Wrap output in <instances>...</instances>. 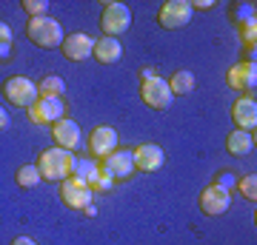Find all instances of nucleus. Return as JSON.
Listing matches in <instances>:
<instances>
[{
    "mask_svg": "<svg viewBox=\"0 0 257 245\" xmlns=\"http://www.w3.org/2000/svg\"><path fill=\"white\" fill-rule=\"evenodd\" d=\"M37 171L43 180H52V182H63L66 177H72V165H74V154L66 151V148H43L37 154Z\"/></svg>",
    "mask_w": 257,
    "mask_h": 245,
    "instance_id": "nucleus-1",
    "label": "nucleus"
},
{
    "mask_svg": "<svg viewBox=\"0 0 257 245\" xmlns=\"http://www.w3.org/2000/svg\"><path fill=\"white\" fill-rule=\"evenodd\" d=\"M26 35L37 49H60V43H63V37H66L63 29H60V23H57L55 18H49V15L29 20Z\"/></svg>",
    "mask_w": 257,
    "mask_h": 245,
    "instance_id": "nucleus-2",
    "label": "nucleus"
},
{
    "mask_svg": "<svg viewBox=\"0 0 257 245\" xmlns=\"http://www.w3.org/2000/svg\"><path fill=\"white\" fill-rule=\"evenodd\" d=\"M128 26H132V12H128V6L120 3V0H109L100 12L103 37H120Z\"/></svg>",
    "mask_w": 257,
    "mask_h": 245,
    "instance_id": "nucleus-3",
    "label": "nucleus"
},
{
    "mask_svg": "<svg viewBox=\"0 0 257 245\" xmlns=\"http://www.w3.org/2000/svg\"><path fill=\"white\" fill-rule=\"evenodd\" d=\"M3 94H6V100L12 106H18V109H32L40 97V91H37V83L18 74V77H9V80L3 83Z\"/></svg>",
    "mask_w": 257,
    "mask_h": 245,
    "instance_id": "nucleus-4",
    "label": "nucleus"
},
{
    "mask_svg": "<svg viewBox=\"0 0 257 245\" xmlns=\"http://www.w3.org/2000/svg\"><path fill=\"white\" fill-rule=\"evenodd\" d=\"M60 200H63L66 208H74V211H86L94 200V191L89 182L77 180V177H66L60 182Z\"/></svg>",
    "mask_w": 257,
    "mask_h": 245,
    "instance_id": "nucleus-5",
    "label": "nucleus"
},
{
    "mask_svg": "<svg viewBox=\"0 0 257 245\" xmlns=\"http://www.w3.org/2000/svg\"><path fill=\"white\" fill-rule=\"evenodd\" d=\"M26 111L35 126H55L57 120L66 117V103L63 97H37V103Z\"/></svg>",
    "mask_w": 257,
    "mask_h": 245,
    "instance_id": "nucleus-6",
    "label": "nucleus"
},
{
    "mask_svg": "<svg viewBox=\"0 0 257 245\" xmlns=\"http://www.w3.org/2000/svg\"><path fill=\"white\" fill-rule=\"evenodd\" d=\"M140 97H143V103L149 109L155 111H166L172 106V100H175V94H172V89H169V83L163 77H152V80L140 83Z\"/></svg>",
    "mask_w": 257,
    "mask_h": 245,
    "instance_id": "nucleus-7",
    "label": "nucleus"
},
{
    "mask_svg": "<svg viewBox=\"0 0 257 245\" xmlns=\"http://www.w3.org/2000/svg\"><path fill=\"white\" fill-rule=\"evenodd\" d=\"M100 168L111 177V182H126L135 174V157L128 148H114L109 157L100 160Z\"/></svg>",
    "mask_w": 257,
    "mask_h": 245,
    "instance_id": "nucleus-8",
    "label": "nucleus"
},
{
    "mask_svg": "<svg viewBox=\"0 0 257 245\" xmlns=\"http://www.w3.org/2000/svg\"><path fill=\"white\" fill-rule=\"evenodd\" d=\"M192 0H166L157 12V23L163 29H183L192 20Z\"/></svg>",
    "mask_w": 257,
    "mask_h": 245,
    "instance_id": "nucleus-9",
    "label": "nucleus"
},
{
    "mask_svg": "<svg viewBox=\"0 0 257 245\" xmlns=\"http://www.w3.org/2000/svg\"><path fill=\"white\" fill-rule=\"evenodd\" d=\"M229 205H231V191L220 188L214 182L200 191V211L206 217H220V214L229 211Z\"/></svg>",
    "mask_w": 257,
    "mask_h": 245,
    "instance_id": "nucleus-10",
    "label": "nucleus"
},
{
    "mask_svg": "<svg viewBox=\"0 0 257 245\" xmlns=\"http://www.w3.org/2000/svg\"><path fill=\"white\" fill-rule=\"evenodd\" d=\"M60 52H63L66 60H72V63H86L94 52V43L89 35H83V32H74V35L63 37V43H60Z\"/></svg>",
    "mask_w": 257,
    "mask_h": 245,
    "instance_id": "nucleus-11",
    "label": "nucleus"
},
{
    "mask_svg": "<svg viewBox=\"0 0 257 245\" xmlns=\"http://www.w3.org/2000/svg\"><path fill=\"white\" fill-rule=\"evenodd\" d=\"M114 148H117V131L111 126H97L92 134H89V157L103 160V157H109Z\"/></svg>",
    "mask_w": 257,
    "mask_h": 245,
    "instance_id": "nucleus-12",
    "label": "nucleus"
},
{
    "mask_svg": "<svg viewBox=\"0 0 257 245\" xmlns=\"http://www.w3.org/2000/svg\"><path fill=\"white\" fill-rule=\"evenodd\" d=\"M132 157H135V168H138V171H146V174L160 171V165L166 163L163 148H160V145H155V143L138 145V148L132 151Z\"/></svg>",
    "mask_w": 257,
    "mask_h": 245,
    "instance_id": "nucleus-13",
    "label": "nucleus"
},
{
    "mask_svg": "<svg viewBox=\"0 0 257 245\" xmlns=\"http://www.w3.org/2000/svg\"><path fill=\"white\" fill-rule=\"evenodd\" d=\"M226 83L229 89H237V91H254L257 86V66L243 60V63H234L226 72Z\"/></svg>",
    "mask_w": 257,
    "mask_h": 245,
    "instance_id": "nucleus-14",
    "label": "nucleus"
},
{
    "mask_svg": "<svg viewBox=\"0 0 257 245\" xmlns=\"http://www.w3.org/2000/svg\"><path fill=\"white\" fill-rule=\"evenodd\" d=\"M231 117H234V126L240 131H254L257 128V103L251 94H243L237 103H234V109H231Z\"/></svg>",
    "mask_w": 257,
    "mask_h": 245,
    "instance_id": "nucleus-15",
    "label": "nucleus"
},
{
    "mask_svg": "<svg viewBox=\"0 0 257 245\" xmlns=\"http://www.w3.org/2000/svg\"><path fill=\"white\" fill-rule=\"evenodd\" d=\"M52 137H55L57 148H66V151H74V148L80 145V126H77L74 120L63 117V120H57L55 126H52Z\"/></svg>",
    "mask_w": 257,
    "mask_h": 245,
    "instance_id": "nucleus-16",
    "label": "nucleus"
},
{
    "mask_svg": "<svg viewBox=\"0 0 257 245\" xmlns=\"http://www.w3.org/2000/svg\"><path fill=\"white\" fill-rule=\"evenodd\" d=\"M94 60L103 66H111V63H117L120 57H123V46H120L117 37H97L94 40Z\"/></svg>",
    "mask_w": 257,
    "mask_h": 245,
    "instance_id": "nucleus-17",
    "label": "nucleus"
},
{
    "mask_svg": "<svg viewBox=\"0 0 257 245\" xmlns=\"http://www.w3.org/2000/svg\"><path fill=\"white\" fill-rule=\"evenodd\" d=\"M254 148V134H248V131H229V137H226V151H229L231 157H243L248 154Z\"/></svg>",
    "mask_w": 257,
    "mask_h": 245,
    "instance_id": "nucleus-18",
    "label": "nucleus"
},
{
    "mask_svg": "<svg viewBox=\"0 0 257 245\" xmlns=\"http://www.w3.org/2000/svg\"><path fill=\"white\" fill-rule=\"evenodd\" d=\"M72 177H77V180H83V182H89V185H94V182L100 180V165L92 163V157H74Z\"/></svg>",
    "mask_w": 257,
    "mask_h": 245,
    "instance_id": "nucleus-19",
    "label": "nucleus"
},
{
    "mask_svg": "<svg viewBox=\"0 0 257 245\" xmlns=\"http://www.w3.org/2000/svg\"><path fill=\"white\" fill-rule=\"evenodd\" d=\"M169 83V89H172V94H192L194 86H197V80H194L192 72H186V69H180V72H175V77Z\"/></svg>",
    "mask_w": 257,
    "mask_h": 245,
    "instance_id": "nucleus-20",
    "label": "nucleus"
},
{
    "mask_svg": "<svg viewBox=\"0 0 257 245\" xmlns=\"http://www.w3.org/2000/svg\"><path fill=\"white\" fill-rule=\"evenodd\" d=\"M37 91H40V97H63L66 83L60 74H46L43 80L37 83Z\"/></svg>",
    "mask_w": 257,
    "mask_h": 245,
    "instance_id": "nucleus-21",
    "label": "nucleus"
},
{
    "mask_svg": "<svg viewBox=\"0 0 257 245\" xmlns=\"http://www.w3.org/2000/svg\"><path fill=\"white\" fill-rule=\"evenodd\" d=\"M15 180H18L20 188H37L43 182V177L37 171V165H20L18 174H15Z\"/></svg>",
    "mask_w": 257,
    "mask_h": 245,
    "instance_id": "nucleus-22",
    "label": "nucleus"
},
{
    "mask_svg": "<svg viewBox=\"0 0 257 245\" xmlns=\"http://www.w3.org/2000/svg\"><path fill=\"white\" fill-rule=\"evenodd\" d=\"M231 18L237 26H246V23H257L254 18V3H234L231 6Z\"/></svg>",
    "mask_w": 257,
    "mask_h": 245,
    "instance_id": "nucleus-23",
    "label": "nucleus"
},
{
    "mask_svg": "<svg viewBox=\"0 0 257 245\" xmlns=\"http://www.w3.org/2000/svg\"><path fill=\"white\" fill-rule=\"evenodd\" d=\"M12 52H15V35H12L9 23L0 20V60H9Z\"/></svg>",
    "mask_w": 257,
    "mask_h": 245,
    "instance_id": "nucleus-24",
    "label": "nucleus"
},
{
    "mask_svg": "<svg viewBox=\"0 0 257 245\" xmlns=\"http://www.w3.org/2000/svg\"><path fill=\"white\" fill-rule=\"evenodd\" d=\"M237 185H240V194H243L246 200H251V202L257 200V174H246V177H240Z\"/></svg>",
    "mask_w": 257,
    "mask_h": 245,
    "instance_id": "nucleus-25",
    "label": "nucleus"
},
{
    "mask_svg": "<svg viewBox=\"0 0 257 245\" xmlns=\"http://www.w3.org/2000/svg\"><path fill=\"white\" fill-rule=\"evenodd\" d=\"M20 6H23V12L29 18H43L49 12V0H23Z\"/></svg>",
    "mask_w": 257,
    "mask_h": 245,
    "instance_id": "nucleus-26",
    "label": "nucleus"
},
{
    "mask_svg": "<svg viewBox=\"0 0 257 245\" xmlns=\"http://www.w3.org/2000/svg\"><path fill=\"white\" fill-rule=\"evenodd\" d=\"M240 32V40L246 49H254V40H257V23H246V26H237Z\"/></svg>",
    "mask_w": 257,
    "mask_h": 245,
    "instance_id": "nucleus-27",
    "label": "nucleus"
},
{
    "mask_svg": "<svg viewBox=\"0 0 257 245\" xmlns=\"http://www.w3.org/2000/svg\"><path fill=\"white\" fill-rule=\"evenodd\" d=\"M234 174L231 171H220L217 174V180H214V185H220V188H226V191H231V185H234Z\"/></svg>",
    "mask_w": 257,
    "mask_h": 245,
    "instance_id": "nucleus-28",
    "label": "nucleus"
},
{
    "mask_svg": "<svg viewBox=\"0 0 257 245\" xmlns=\"http://www.w3.org/2000/svg\"><path fill=\"white\" fill-rule=\"evenodd\" d=\"M214 6H217V3H214V0H197V3H192V9H214Z\"/></svg>",
    "mask_w": 257,
    "mask_h": 245,
    "instance_id": "nucleus-29",
    "label": "nucleus"
},
{
    "mask_svg": "<svg viewBox=\"0 0 257 245\" xmlns=\"http://www.w3.org/2000/svg\"><path fill=\"white\" fill-rule=\"evenodd\" d=\"M3 128H9V111L0 106V131H3Z\"/></svg>",
    "mask_w": 257,
    "mask_h": 245,
    "instance_id": "nucleus-30",
    "label": "nucleus"
},
{
    "mask_svg": "<svg viewBox=\"0 0 257 245\" xmlns=\"http://www.w3.org/2000/svg\"><path fill=\"white\" fill-rule=\"evenodd\" d=\"M12 245H37V242L29 239V236H18V239H12Z\"/></svg>",
    "mask_w": 257,
    "mask_h": 245,
    "instance_id": "nucleus-31",
    "label": "nucleus"
},
{
    "mask_svg": "<svg viewBox=\"0 0 257 245\" xmlns=\"http://www.w3.org/2000/svg\"><path fill=\"white\" fill-rule=\"evenodd\" d=\"M152 77H157L155 69H143V80H152Z\"/></svg>",
    "mask_w": 257,
    "mask_h": 245,
    "instance_id": "nucleus-32",
    "label": "nucleus"
}]
</instances>
